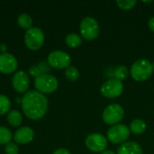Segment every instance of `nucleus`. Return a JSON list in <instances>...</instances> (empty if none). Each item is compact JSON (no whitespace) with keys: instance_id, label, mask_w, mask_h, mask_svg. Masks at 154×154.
I'll use <instances>...</instances> for the list:
<instances>
[{"instance_id":"obj_1","label":"nucleus","mask_w":154,"mask_h":154,"mask_svg":"<svg viewBox=\"0 0 154 154\" xmlns=\"http://www.w3.org/2000/svg\"><path fill=\"white\" fill-rule=\"evenodd\" d=\"M24 115L32 119H41L47 112L49 103L47 97L41 92L31 90L25 93L21 101Z\"/></svg>"},{"instance_id":"obj_2","label":"nucleus","mask_w":154,"mask_h":154,"mask_svg":"<svg viewBox=\"0 0 154 154\" xmlns=\"http://www.w3.org/2000/svg\"><path fill=\"white\" fill-rule=\"evenodd\" d=\"M153 72L152 64L147 60H138L131 67L130 75L135 81L142 82L151 78Z\"/></svg>"},{"instance_id":"obj_3","label":"nucleus","mask_w":154,"mask_h":154,"mask_svg":"<svg viewBox=\"0 0 154 154\" xmlns=\"http://www.w3.org/2000/svg\"><path fill=\"white\" fill-rule=\"evenodd\" d=\"M79 30L84 39L88 41H93L99 35L100 27L95 18L87 16L80 22Z\"/></svg>"},{"instance_id":"obj_4","label":"nucleus","mask_w":154,"mask_h":154,"mask_svg":"<svg viewBox=\"0 0 154 154\" xmlns=\"http://www.w3.org/2000/svg\"><path fill=\"white\" fill-rule=\"evenodd\" d=\"M24 42L28 49L32 51L39 50L44 42L43 32L38 27H31L25 32Z\"/></svg>"},{"instance_id":"obj_5","label":"nucleus","mask_w":154,"mask_h":154,"mask_svg":"<svg viewBox=\"0 0 154 154\" xmlns=\"http://www.w3.org/2000/svg\"><path fill=\"white\" fill-rule=\"evenodd\" d=\"M130 129L125 125H116L107 131V140L113 144H123L130 137Z\"/></svg>"},{"instance_id":"obj_6","label":"nucleus","mask_w":154,"mask_h":154,"mask_svg":"<svg viewBox=\"0 0 154 154\" xmlns=\"http://www.w3.org/2000/svg\"><path fill=\"white\" fill-rule=\"evenodd\" d=\"M124 116L125 110L120 105L111 104L105 108L102 118L106 125L114 126L116 125H118V123L123 120Z\"/></svg>"},{"instance_id":"obj_7","label":"nucleus","mask_w":154,"mask_h":154,"mask_svg":"<svg viewBox=\"0 0 154 154\" xmlns=\"http://www.w3.org/2000/svg\"><path fill=\"white\" fill-rule=\"evenodd\" d=\"M35 88L41 93H53L59 86L58 79L51 74H42L34 79Z\"/></svg>"},{"instance_id":"obj_8","label":"nucleus","mask_w":154,"mask_h":154,"mask_svg":"<svg viewBox=\"0 0 154 154\" xmlns=\"http://www.w3.org/2000/svg\"><path fill=\"white\" fill-rule=\"evenodd\" d=\"M124 84L116 79H111L104 82L100 88L101 94L106 98H116L122 95Z\"/></svg>"},{"instance_id":"obj_9","label":"nucleus","mask_w":154,"mask_h":154,"mask_svg":"<svg viewBox=\"0 0 154 154\" xmlns=\"http://www.w3.org/2000/svg\"><path fill=\"white\" fill-rule=\"evenodd\" d=\"M85 144L90 152L101 153L106 151V148L107 147V139L103 134L95 133L88 135Z\"/></svg>"},{"instance_id":"obj_10","label":"nucleus","mask_w":154,"mask_h":154,"mask_svg":"<svg viewBox=\"0 0 154 154\" xmlns=\"http://www.w3.org/2000/svg\"><path fill=\"white\" fill-rule=\"evenodd\" d=\"M48 62L51 67L55 69H67L70 66L71 58L70 56L60 50L51 51L48 56Z\"/></svg>"},{"instance_id":"obj_11","label":"nucleus","mask_w":154,"mask_h":154,"mask_svg":"<svg viewBox=\"0 0 154 154\" xmlns=\"http://www.w3.org/2000/svg\"><path fill=\"white\" fill-rule=\"evenodd\" d=\"M18 66L17 60L10 53L5 52L0 54V72L4 74H10L16 70Z\"/></svg>"},{"instance_id":"obj_12","label":"nucleus","mask_w":154,"mask_h":154,"mask_svg":"<svg viewBox=\"0 0 154 154\" xmlns=\"http://www.w3.org/2000/svg\"><path fill=\"white\" fill-rule=\"evenodd\" d=\"M12 84L18 93H25L30 84L28 75L23 70L15 72L12 79Z\"/></svg>"},{"instance_id":"obj_13","label":"nucleus","mask_w":154,"mask_h":154,"mask_svg":"<svg viewBox=\"0 0 154 154\" xmlns=\"http://www.w3.org/2000/svg\"><path fill=\"white\" fill-rule=\"evenodd\" d=\"M34 137V132L31 127H21L14 134V139L17 143L26 144L32 141Z\"/></svg>"},{"instance_id":"obj_14","label":"nucleus","mask_w":154,"mask_h":154,"mask_svg":"<svg viewBox=\"0 0 154 154\" xmlns=\"http://www.w3.org/2000/svg\"><path fill=\"white\" fill-rule=\"evenodd\" d=\"M117 154H143V150L137 143L126 142L120 145L117 150Z\"/></svg>"},{"instance_id":"obj_15","label":"nucleus","mask_w":154,"mask_h":154,"mask_svg":"<svg viewBox=\"0 0 154 154\" xmlns=\"http://www.w3.org/2000/svg\"><path fill=\"white\" fill-rule=\"evenodd\" d=\"M146 123L143 119H135L130 124V132L134 134H142L146 130Z\"/></svg>"},{"instance_id":"obj_16","label":"nucleus","mask_w":154,"mask_h":154,"mask_svg":"<svg viewBox=\"0 0 154 154\" xmlns=\"http://www.w3.org/2000/svg\"><path fill=\"white\" fill-rule=\"evenodd\" d=\"M7 121L12 126H19L23 121L21 113L17 110H11L7 115Z\"/></svg>"},{"instance_id":"obj_17","label":"nucleus","mask_w":154,"mask_h":154,"mask_svg":"<svg viewBox=\"0 0 154 154\" xmlns=\"http://www.w3.org/2000/svg\"><path fill=\"white\" fill-rule=\"evenodd\" d=\"M65 43L70 48H77L82 43V39L77 33H69L65 38Z\"/></svg>"},{"instance_id":"obj_18","label":"nucleus","mask_w":154,"mask_h":154,"mask_svg":"<svg viewBox=\"0 0 154 154\" xmlns=\"http://www.w3.org/2000/svg\"><path fill=\"white\" fill-rule=\"evenodd\" d=\"M17 23H18V25L23 28V29H30L32 27V17L27 14H21L19 16H18V19H17Z\"/></svg>"},{"instance_id":"obj_19","label":"nucleus","mask_w":154,"mask_h":154,"mask_svg":"<svg viewBox=\"0 0 154 154\" xmlns=\"http://www.w3.org/2000/svg\"><path fill=\"white\" fill-rule=\"evenodd\" d=\"M12 140L11 131L4 126H0V145H6Z\"/></svg>"},{"instance_id":"obj_20","label":"nucleus","mask_w":154,"mask_h":154,"mask_svg":"<svg viewBox=\"0 0 154 154\" xmlns=\"http://www.w3.org/2000/svg\"><path fill=\"white\" fill-rule=\"evenodd\" d=\"M129 73L130 71L128 70V69L124 66V65H121L119 67H117L115 70V79L120 80V81H123V80H125L127 79L128 76H129Z\"/></svg>"},{"instance_id":"obj_21","label":"nucleus","mask_w":154,"mask_h":154,"mask_svg":"<svg viewBox=\"0 0 154 154\" xmlns=\"http://www.w3.org/2000/svg\"><path fill=\"white\" fill-rule=\"evenodd\" d=\"M11 108V101L10 99L5 96L0 94V116L5 115Z\"/></svg>"},{"instance_id":"obj_22","label":"nucleus","mask_w":154,"mask_h":154,"mask_svg":"<svg viewBox=\"0 0 154 154\" xmlns=\"http://www.w3.org/2000/svg\"><path fill=\"white\" fill-rule=\"evenodd\" d=\"M65 77H66V79L68 80L74 82V81H76L79 79V71L74 66H69L65 70Z\"/></svg>"},{"instance_id":"obj_23","label":"nucleus","mask_w":154,"mask_h":154,"mask_svg":"<svg viewBox=\"0 0 154 154\" xmlns=\"http://www.w3.org/2000/svg\"><path fill=\"white\" fill-rule=\"evenodd\" d=\"M135 0H116V5L122 10H131L136 5Z\"/></svg>"},{"instance_id":"obj_24","label":"nucleus","mask_w":154,"mask_h":154,"mask_svg":"<svg viewBox=\"0 0 154 154\" xmlns=\"http://www.w3.org/2000/svg\"><path fill=\"white\" fill-rule=\"evenodd\" d=\"M5 154H18L19 153V148L14 143H9L5 145Z\"/></svg>"},{"instance_id":"obj_25","label":"nucleus","mask_w":154,"mask_h":154,"mask_svg":"<svg viewBox=\"0 0 154 154\" xmlns=\"http://www.w3.org/2000/svg\"><path fill=\"white\" fill-rule=\"evenodd\" d=\"M37 66L39 67V69L42 72V75L47 74V72H49L51 69V66H50L49 62H47V61H41V62H39V64Z\"/></svg>"},{"instance_id":"obj_26","label":"nucleus","mask_w":154,"mask_h":154,"mask_svg":"<svg viewBox=\"0 0 154 154\" xmlns=\"http://www.w3.org/2000/svg\"><path fill=\"white\" fill-rule=\"evenodd\" d=\"M29 73H30L31 76L34 77L35 79L38 78V77H40L42 75V72H41L39 67L36 66V65H32V66H31L29 68Z\"/></svg>"},{"instance_id":"obj_27","label":"nucleus","mask_w":154,"mask_h":154,"mask_svg":"<svg viewBox=\"0 0 154 154\" xmlns=\"http://www.w3.org/2000/svg\"><path fill=\"white\" fill-rule=\"evenodd\" d=\"M53 154H71L70 152L68 150V149H65V148H60L58 150H56Z\"/></svg>"},{"instance_id":"obj_28","label":"nucleus","mask_w":154,"mask_h":154,"mask_svg":"<svg viewBox=\"0 0 154 154\" xmlns=\"http://www.w3.org/2000/svg\"><path fill=\"white\" fill-rule=\"evenodd\" d=\"M148 25H149V28L151 29V31L154 32V16H152V17L149 20Z\"/></svg>"},{"instance_id":"obj_29","label":"nucleus","mask_w":154,"mask_h":154,"mask_svg":"<svg viewBox=\"0 0 154 154\" xmlns=\"http://www.w3.org/2000/svg\"><path fill=\"white\" fill-rule=\"evenodd\" d=\"M5 51H6V46L5 44H1L0 45V51H2L3 53H5Z\"/></svg>"},{"instance_id":"obj_30","label":"nucleus","mask_w":154,"mask_h":154,"mask_svg":"<svg viewBox=\"0 0 154 154\" xmlns=\"http://www.w3.org/2000/svg\"><path fill=\"white\" fill-rule=\"evenodd\" d=\"M100 154H116L115 152H113V151H110V150H108V151H104L103 152H101Z\"/></svg>"},{"instance_id":"obj_31","label":"nucleus","mask_w":154,"mask_h":154,"mask_svg":"<svg viewBox=\"0 0 154 154\" xmlns=\"http://www.w3.org/2000/svg\"><path fill=\"white\" fill-rule=\"evenodd\" d=\"M152 68H153V70H154V62L152 63Z\"/></svg>"}]
</instances>
